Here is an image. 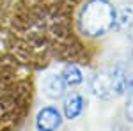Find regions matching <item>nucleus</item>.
Masks as SVG:
<instances>
[{
    "instance_id": "f257e3e1",
    "label": "nucleus",
    "mask_w": 133,
    "mask_h": 131,
    "mask_svg": "<svg viewBox=\"0 0 133 131\" xmlns=\"http://www.w3.org/2000/svg\"><path fill=\"white\" fill-rule=\"evenodd\" d=\"M85 0H18L0 32L2 48L32 71L55 64L89 66L94 44L85 39L76 16Z\"/></svg>"
},
{
    "instance_id": "f03ea898",
    "label": "nucleus",
    "mask_w": 133,
    "mask_h": 131,
    "mask_svg": "<svg viewBox=\"0 0 133 131\" xmlns=\"http://www.w3.org/2000/svg\"><path fill=\"white\" fill-rule=\"evenodd\" d=\"M34 73L0 48V131H20L25 126L36 94Z\"/></svg>"
},
{
    "instance_id": "7ed1b4c3",
    "label": "nucleus",
    "mask_w": 133,
    "mask_h": 131,
    "mask_svg": "<svg viewBox=\"0 0 133 131\" xmlns=\"http://www.w3.org/2000/svg\"><path fill=\"white\" fill-rule=\"evenodd\" d=\"M117 7L110 0H85L76 16L78 30L85 39H101L115 29Z\"/></svg>"
},
{
    "instance_id": "20e7f679",
    "label": "nucleus",
    "mask_w": 133,
    "mask_h": 131,
    "mask_svg": "<svg viewBox=\"0 0 133 131\" xmlns=\"http://www.w3.org/2000/svg\"><path fill=\"white\" fill-rule=\"evenodd\" d=\"M87 85L92 96L103 101H110L126 94L133 87V73L123 64L99 67L91 73Z\"/></svg>"
},
{
    "instance_id": "39448f33",
    "label": "nucleus",
    "mask_w": 133,
    "mask_h": 131,
    "mask_svg": "<svg viewBox=\"0 0 133 131\" xmlns=\"http://www.w3.org/2000/svg\"><path fill=\"white\" fill-rule=\"evenodd\" d=\"M34 124L37 131H59L62 126V115L57 106H44L37 112Z\"/></svg>"
},
{
    "instance_id": "423d86ee",
    "label": "nucleus",
    "mask_w": 133,
    "mask_h": 131,
    "mask_svg": "<svg viewBox=\"0 0 133 131\" xmlns=\"http://www.w3.org/2000/svg\"><path fill=\"white\" fill-rule=\"evenodd\" d=\"M68 83L64 81L61 73H50L43 81V94L50 101H59L66 96Z\"/></svg>"
},
{
    "instance_id": "0eeeda50",
    "label": "nucleus",
    "mask_w": 133,
    "mask_h": 131,
    "mask_svg": "<svg viewBox=\"0 0 133 131\" xmlns=\"http://www.w3.org/2000/svg\"><path fill=\"white\" fill-rule=\"evenodd\" d=\"M83 108H85V98L80 92H71L68 96H64V105H62V113L64 119L68 121H75L76 117L82 115Z\"/></svg>"
},
{
    "instance_id": "6e6552de",
    "label": "nucleus",
    "mask_w": 133,
    "mask_h": 131,
    "mask_svg": "<svg viewBox=\"0 0 133 131\" xmlns=\"http://www.w3.org/2000/svg\"><path fill=\"white\" fill-rule=\"evenodd\" d=\"M61 74L64 81L68 83V87H76V85H80L83 81V73H82V66H78V64H64L61 69Z\"/></svg>"
},
{
    "instance_id": "1a4fd4ad",
    "label": "nucleus",
    "mask_w": 133,
    "mask_h": 131,
    "mask_svg": "<svg viewBox=\"0 0 133 131\" xmlns=\"http://www.w3.org/2000/svg\"><path fill=\"white\" fill-rule=\"evenodd\" d=\"M133 27V4H123L117 7L115 30H128Z\"/></svg>"
},
{
    "instance_id": "9d476101",
    "label": "nucleus",
    "mask_w": 133,
    "mask_h": 131,
    "mask_svg": "<svg viewBox=\"0 0 133 131\" xmlns=\"http://www.w3.org/2000/svg\"><path fill=\"white\" fill-rule=\"evenodd\" d=\"M18 0H0V32L4 30L5 23H7V18H9L11 11L14 7Z\"/></svg>"
},
{
    "instance_id": "9b49d317",
    "label": "nucleus",
    "mask_w": 133,
    "mask_h": 131,
    "mask_svg": "<svg viewBox=\"0 0 133 131\" xmlns=\"http://www.w3.org/2000/svg\"><path fill=\"white\" fill-rule=\"evenodd\" d=\"M126 117L130 122H133V87L128 91V98H126Z\"/></svg>"
},
{
    "instance_id": "f8f14e48",
    "label": "nucleus",
    "mask_w": 133,
    "mask_h": 131,
    "mask_svg": "<svg viewBox=\"0 0 133 131\" xmlns=\"http://www.w3.org/2000/svg\"><path fill=\"white\" fill-rule=\"evenodd\" d=\"M130 55H131V59H133V34L130 36Z\"/></svg>"
}]
</instances>
